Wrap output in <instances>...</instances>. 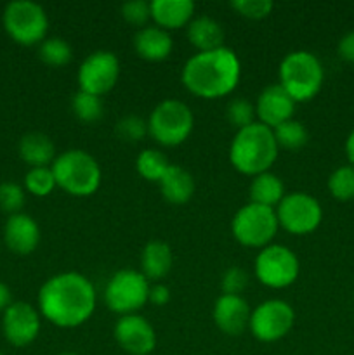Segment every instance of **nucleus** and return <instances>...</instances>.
Returning a JSON list of instances; mask_svg holds the SVG:
<instances>
[{
  "instance_id": "nucleus-1",
  "label": "nucleus",
  "mask_w": 354,
  "mask_h": 355,
  "mask_svg": "<svg viewBox=\"0 0 354 355\" xmlns=\"http://www.w3.org/2000/svg\"><path fill=\"white\" fill-rule=\"evenodd\" d=\"M38 312L58 328H76L96 311V288L80 272H61L49 277L38 291Z\"/></svg>"
},
{
  "instance_id": "nucleus-2",
  "label": "nucleus",
  "mask_w": 354,
  "mask_h": 355,
  "mask_svg": "<svg viewBox=\"0 0 354 355\" xmlns=\"http://www.w3.org/2000/svg\"><path fill=\"white\" fill-rule=\"evenodd\" d=\"M242 78V62L229 47L196 52L184 64L180 80L187 92L201 99H219L229 96Z\"/></svg>"
},
{
  "instance_id": "nucleus-3",
  "label": "nucleus",
  "mask_w": 354,
  "mask_h": 355,
  "mask_svg": "<svg viewBox=\"0 0 354 355\" xmlns=\"http://www.w3.org/2000/svg\"><path fill=\"white\" fill-rule=\"evenodd\" d=\"M278 153L280 148L274 132L255 121L236 132L229 146V162L243 175L255 177L269 172L278 159Z\"/></svg>"
},
{
  "instance_id": "nucleus-4",
  "label": "nucleus",
  "mask_w": 354,
  "mask_h": 355,
  "mask_svg": "<svg viewBox=\"0 0 354 355\" xmlns=\"http://www.w3.org/2000/svg\"><path fill=\"white\" fill-rule=\"evenodd\" d=\"M51 170L54 173L56 186L78 198L96 193L103 179L97 159L83 149H68L58 155Z\"/></svg>"
},
{
  "instance_id": "nucleus-5",
  "label": "nucleus",
  "mask_w": 354,
  "mask_h": 355,
  "mask_svg": "<svg viewBox=\"0 0 354 355\" xmlns=\"http://www.w3.org/2000/svg\"><path fill=\"white\" fill-rule=\"evenodd\" d=\"M280 85L295 103L314 99L325 82L321 61L309 51L288 52L280 62Z\"/></svg>"
},
{
  "instance_id": "nucleus-6",
  "label": "nucleus",
  "mask_w": 354,
  "mask_h": 355,
  "mask_svg": "<svg viewBox=\"0 0 354 355\" xmlns=\"http://www.w3.org/2000/svg\"><path fill=\"white\" fill-rule=\"evenodd\" d=\"M193 127V111L177 99H165L156 104L148 120V134L165 148H176L186 142Z\"/></svg>"
},
{
  "instance_id": "nucleus-7",
  "label": "nucleus",
  "mask_w": 354,
  "mask_h": 355,
  "mask_svg": "<svg viewBox=\"0 0 354 355\" xmlns=\"http://www.w3.org/2000/svg\"><path fill=\"white\" fill-rule=\"evenodd\" d=\"M2 24L6 33L16 44L31 47L40 45L47 38L49 16L40 3L31 0H14L3 9Z\"/></svg>"
},
{
  "instance_id": "nucleus-8",
  "label": "nucleus",
  "mask_w": 354,
  "mask_h": 355,
  "mask_svg": "<svg viewBox=\"0 0 354 355\" xmlns=\"http://www.w3.org/2000/svg\"><path fill=\"white\" fill-rule=\"evenodd\" d=\"M280 224L274 208L248 203L239 208L231 222L236 241L248 248H266L276 236Z\"/></svg>"
},
{
  "instance_id": "nucleus-9",
  "label": "nucleus",
  "mask_w": 354,
  "mask_h": 355,
  "mask_svg": "<svg viewBox=\"0 0 354 355\" xmlns=\"http://www.w3.org/2000/svg\"><path fill=\"white\" fill-rule=\"evenodd\" d=\"M149 281L141 270H117L104 288V302L115 314H137L149 302Z\"/></svg>"
},
{
  "instance_id": "nucleus-10",
  "label": "nucleus",
  "mask_w": 354,
  "mask_h": 355,
  "mask_svg": "<svg viewBox=\"0 0 354 355\" xmlns=\"http://www.w3.org/2000/svg\"><path fill=\"white\" fill-rule=\"evenodd\" d=\"M253 272L264 286L281 290L297 281L301 272V262L288 246L273 245L260 250L253 262Z\"/></svg>"
},
{
  "instance_id": "nucleus-11",
  "label": "nucleus",
  "mask_w": 354,
  "mask_h": 355,
  "mask_svg": "<svg viewBox=\"0 0 354 355\" xmlns=\"http://www.w3.org/2000/svg\"><path fill=\"white\" fill-rule=\"evenodd\" d=\"M280 227L295 236H304L316 231L323 220V208L314 196L307 193H287L276 208Z\"/></svg>"
},
{
  "instance_id": "nucleus-12",
  "label": "nucleus",
  "mask_w": 354,
  "mask_h": 355,
  "mask_svg": "<svg viewBox=\"0 0 354 355\" xmlns=\"http://www.w3.org/2000/svg\"><path fill=\"white\" fill-rule=\"evenodd\" d=\"M295 322V312L288 302L271 298L257 305L250 314L248 329L259 342H278L290 333Z\"/></svg>"
},
{
  "instance_id": "nucleus-13",
  "label": "nucleus",
  "mask_w": 354,
  "mask_h": 355,
  "mask_svg": "<svg viewBox=\"0 0 354 355\" xmlns=\"http://www.w3.org/2000/svg\"><path fill=\"white\" fill-rule=\"evenodd\" d=\"M120 78V61L111 51H96L80 64L78 90L101 97L110 92Z\"/></svg>"
},
{
  "instance_id": "nucleus-14",
  "label": "nucleus",
  "mask_w": 354,
  "mask_h": 355,
  "mask_svg": "<svg viewBox=\"0 0 354 355\" xmlns=\"http://www.w3.org/2000/svg\"><path fill=\"white\" fill-rule=\"evenodd\" d=\"M40 328V312L28 302H12L2 314V333L12 347L21 349L33 343Z\"/></svg>"
},
{
  "instance_id": "nucleus-15",
  "label": "nucleus",
  "mask_w": 354,
  "mask_h": 355,
  "mask_svg": "<svg viewBox=\"0 0 354 355\" xmlns=\"http://www.w3.org/2000/svg\"><path fill=\"white\" fill-rule=\"evenodd\" d=\"M115 340L121 350L130 355H148L156 347V333L142 315H120L113 329Z\"/></svg>"
},
{
  "instance_id": "nucleus-16",
  "label": "nucleus",
  "mask_w": 354,
  "mask_h": 355,
  "mask_svg": "<svg viewBox=\"0 0 354 355\" xmlns=\"http://www.w3.org/2000/svg\"><path fill=\"white\" fill-rule=\"evenodd\" d=\"M295 101L288 96L287 90L280 83L267 85L262 92L257 96L255 101V114L257 121L271 130L285 121L292 120L295 113Z\"/></svg>"
},
{
  "instance_id": "nucleus-17",
  "label": "nucleus",
  "mask_w": 354,
  "mask_h": 355,
  "mask_svg": "<svg viewBox=\"0 0 354 355\" xmlns=\"http://www.w3.org/2000/svg\"><path fill=\"white\" fill-rule=\"evenodd\" d=\"M250 311L248 302L242 295H221L215 300L212 318L215 326L222 333L231 336H238L248 328L250 324Z\"/></svg>"
},
{
  "instance_id": "nucleus-18",
  "label": "nucleus",
  "mask_w": 354,
  "mask_h": 355,
  "mask_svg": "<svg viewBox=\"0 0 354 355\" xmlns=\"http://www.w3.org/2000/svg\"><path fill=\"white\" fill-rule=\"evenodd\" d=\"M3 243L16 255H30L40 243V227L28 214L9 215L3 225Z\"/></svg>"
},
{
  "instance_id": "nucleus-19",
  "label": "nucleus",
  "mask_w": 354,
  "mask_h": 355,
  "mask_svg": "<svg viewBox=\"0 0 354 355\" xmlns=\"http://www.w3.org/2000/svg\"><path fill=\"white\" fill-rule=\"evenodd\" d=\"M132 44H134L139 58L151 62L167 59L174 49V42L169 31L156 26V24H146L144 28H139L135 31Z\"/></svg>"
},
{
  "instance_id": "nucleus-20",
  "label": "nucleus",
  "mask_w": 354,
  "mask_h": 355,
  "mask_svg": "<svg viewBox=\"0 0 354 355\" xmlns=\"http://www.w3.org/2000/svg\"><path fill=\"white\" fill-rule=\"evenodd\" d=\"M194 17V2L191 0H153L151 19L163 30H177L191 23Z\"/></svg>"
},
{
  "instance_id": "nucleus-21",
  "label": "nucleus",
  "mask_w": 354,
  "mask_h": 355,
  "mask_svg": "<svg viewBox=\"0 0 354 355\" xmlns=\"http://www.w3.org/2000/svg\"><path fill=\"white\" fill-rule=\"evenodd\" d=\"M17 153L30 168H40V166H49L56 159V146L49 135L42 132H28L19 139L17 144Z\"/></svg>"
},
{
  "instance_id": "nucleus-22",
  "label": "nucleus",
  "mask_w": 354,
  "mask_h": 355,
  "mask_svg": "<svg viewBox=\"0 0 354 355\" xmlns=\"http://www.w3.org/2000/svg\"><path fill=\"white\" fill-rule=\"evenodd\" d=\"M186 33L187 40L191 42L193 47L198 49V52L224 47V28L221 26L219 21L207 16V14L193 17L186 26Z\"/></svg>"
},
{
  "instance_id": "nucleus-23",
  "label": "nucleus",
  "mask_w": 354,
  "mask_h": 355,
  "mask_svg": "<svg viewBox=\"0 0 354 355\" xmlns=\"http://www.w3.org/2000/svg\"><path fill=\"white\" fill-rule=\"evenodd\" d=\"M158 186L163 198L174 205L187 203L194 194L193 175L179 165H170L165 175L158 182Z\"/></svg>"
},
{
  "instance_id": "nucleus-24",
  "label": "nucleus",
  "mask_w": 354,
  "mask_h": 355,
  "mask_svg": "<svg viewBox=\"0 0 354 355\" xmlns=\"http://www.w3.org/2000/svg\"><path fill=\"white\" fill-rule=\"evenodd\" d=\"M172 250L163 241H149L141 253V272L148 281H160L172 269Z\"/></svg>"
},
{
  "instance_id": "nucleus-25",
  "label": "nucleus",
  "mask_w": 354,
  "mask_h": 355,
  "mask_svg": "<svg viewBox=\"0 0 354 355\" xmlns=\"http://www.w3.org/2000/svg\"><path fill=\"white\" fill-rule=\"evenodd\" d=\"M285 184L278 175L271 172H264L255 175L250 184V203L262 205V207L274 208L285 198Z\"/></svg>"
},
{
  "instance_id": "nucleus-26",
  "label": "nucleus",
  "mask_w": 354,
  "mask_h": 355,
  "mask_svg": "<svg viewBox=\"0 0 354 355\" xmlns=\"http://www.w3.org/2000/svg\"><path fill=\"white\" fill-rule=\"evenodd\" d=\"M170 165L172 163L169 162V158L160 149H142L137 158H135L137 173L142 179L151 180V182H160Z\"/></svg>"
},
{
  "instance_id": "nucleus-27",
  "label": "nucleus",
  "mask_w": 354,
  "mask_h": 355,
  "mask_svg": "<svg viewBox=\"0 0 354 355\" xmlns=\"http://www.w3.org/2000/svg\"><path fill=\"white\" fill-rule=\"evenodd\" d=\"M273 132L274 139L278 142V148L288 149V151H297V149L304 148L309 141L307 128L304 127V123L294 120V118L278 125Z\"/></svg>"
},
{
  "instance_id": "nucleus-28",
  "label": "nucleus",
  "mask_w": 354,
  "mask_h": 355,
  "mask_svg": "<svg viewBox=\"0 0 354 355\" xmlns=\"http://www.w3.org/2000/svg\"><path fill=\"white\" fill-rule=\"evenodd\" d=\"M38 58L49 66H59L68 64L73 59V49L65 38L61 37H49L38 45Z\"/></svg>"
},
{
  "instance_id": "nucleus-29",
  "label": "nucleus",
  "mask_w": 354,
  "mask_h": 355,
  "mask_svg": "<svg viewBox=\"0 0 354 355\" xmlns=\"http://www.w3.org/2000/svg\"><path fill=\"white\" fill-rule=\"evenodd\" d=\"M71 110L78 120L85 121V123H94L103 118L104 104L101 97L78 90L71 99Z\"/></svg>"
},
{
  "instance_id": "nucleus-30",
  "label": "nucleus",
  "mask_w": 354,
  "mask_h": 355,
  "mask_svg": "<svg viewBox=\"0 0 354 355\" xmlns=\"http://www.w3.org/2000/svg\"><path fill=\"white\" fill-rule=\"evenodd\" d=\"M328 191L335 200H354V166L344 165L333 170L328 177Z\"/></svg>"
},
{
  "instance_id": "nucleus-31",
  "label": "nucleus",
  "mask_w": 354,
  "mask_h": 355,
  "mask_svg": "<svg viewBox=\"0 0 354 355\" xmlns=\"http://www.w3.org/2000/svg\"><path fill=\"white\" fill-rule=\"evenodd\" d=\"M56 179L51 166H40V168H30L24 175V189L37 198H45L54 191Z\"/></svg>"
},
{
  "instance_id": "nucleus-32",
  "label": "nucleus",
  "mask_w": 354,
  "mask_h": 355,
  "mask_svg": "<svg viewBox=\"0 0 354 355\" xmlns=\"http://www.w3.org/2000/svg\"><path fill=\"white\" fill-rule=\"evenodd\" d=\"M226 116L228 121L236 127L238 130L248 127V125L255 123L257 114H255V104H252L246 99H233L228 104V110H226Z\"/></svg>"
},
{
  "instance_id": "nucleus-33",
  "label": "nucleus",
  "mask_w": 354,
  "mask_h": 355,
  "mask_svg": "<svg viewBox=\"0 0 354 355\" xmlns=\"http://www.w3.org/2000/svg\"><path fill=\"white\" fill-rule=\"evenodd\" d=\"M24 201H26V194H24V189L19 184H0V210L9 215L21 214V208L24 207Z\"/></svg>"
},
{
  "instance_id": "nucleus-34",
  "label": "nucleus",
  "mask_w": 354,
  "mask_h": 355,
  "mask_svg": "<svg viewBox=\"0 0 354 355\" xmlns=\"http://www.w3.org/2000/svg\"><path fill=\"white\" fill-rule=\"evenodd\" d=\"M118 137L127 142H139L148 135V121L135 114H127L117 123Z\"/></svg>"
},
{
  "instance_id": "nucleus-35",
  "label": "nucleus",
  "mask_w": 354,
  "mask_h": 355,
  "mask_svg": "<svg viewBox=\"0 0 354 355\" xmlns=\"http://www.w3.org/2000/svg\"><path fill=\"white\" fill-rule=\"evenodd\" d=\"M120 10L124 19L134 26L144 28L146 23L151 19V2H146V0H128L121 6Z\"/></svg>"
},
{
  "instance_id": "nucleus-36",
  "label": "nucleus",
  "mask_w": 354,
  "mask_h": 355,
  "mask_svg": "<svg viewBox=\"0 0 354 355\" xmlns=\"http://www.w3.org/2000/svg\"><path fill=\"white\" fill-rule=\"evenodd\" d=\"M231 7L243 17L248 19H264L271 14L274 3L271 0H235Z\"/></svg>"
},
{
  "instance_id": "nucleus-37",
  "label": "nucleus",
  "mask_w": 354,
  "mask_h": 355,
  "mask_svg": "<svg viewBox=\"0 0 354 355\" xmlns=\"http://www.w3.org/2000/svg\"><path fill=\"white\" fill-rule=\"evenodd\" d=\"M248 286V274L242 267H229L221 279L222 295H242Z\"/></svg>"
},
{
  "instance_id": "nucleus-38",
  "label": "nucleus",
  "mask_w": 354,
  "mask_h": 355,
  "mask_svg": "<svg viewBox=\"0 0 354 355\" xmlns=\"http://www.w3.org/2000/svg\"><path fill=\"white\" fill-rule=\"evenodd\" d=\"M337 51H339V55L344 61L354 64V30L340 38L339 45H337Z\"/></svg>"
},
{
  "instance_id": "nucleus-39",
  "label": "nucleus",
  "mask_w": 354,
  "mask_h": 355,
  "mask_svg": "<svg viewBox=\"0 0 354 355\" xmlns=\"http://www.w3.org/2000/svg\"><path fill=\"white\" fill-rule=\"evenodd\" d=\"M149 302L156 307H163L170 302V290L169 286L162 283H156L149 288Z\"/></svg>"
},
{
  "instance_id": "nucleus-40",
  "label": "nucleus",
  "mask_w": 354,
  "mask_h": 355,
  "mask_svg": "<svg viewBox=\"0 0 354 355\" xmlns=\"http://www.w3.org/2000/svg\"><path fill=\"white\" fill-rule=\"evenodd\" d=\"M12 304V293H10V288L6 283L0 281V312H6L7 307Z\"/></svg>"
},
{
  "instance_id": "nucleus-41",
  "label": "nucleus",
  "mask_w": 354,
  "mask_h": 355,
  "mask_svg": "<svg viewBox=\"0 0 354 355\" xmlns=\"http://www.w3.org/2000/svg\"><path fill=\"white\" fill-rule=\"evenodd\" d=\"M346 156L349 159V165L354 166V128L346 139Z\"/></svg>"
},
{
  "instance_id": "nucleus-42",
  "label": "nucleus",
  "mask_w": 354,
  "mask_h": 355,
  "mask_svg": "<svg viewBox=\"0 0 354 355\" xmlns=\"http://www.w3.org/2000/svg\"><path fill=\"white\" fill-rule=\"evenodd\" d=\"M59 355H76L75 352H62V354H59Z\"/></svg>"
},
{
  "instance_id": "nucleus-43",
  "label": "nucleus",
  "mask_w": 354,
  "mask_h": 355,
  "mask_svg": "<svg viewBox=\"0 0 354 355\" xmlns=\"http://www.w3.org/2000/svg\"><path fill=\"white\" fill-rule=\"evenodd\" d=\"M0 355H3V354H2V352H0Z\"/></svg>"
}]
</instances>
